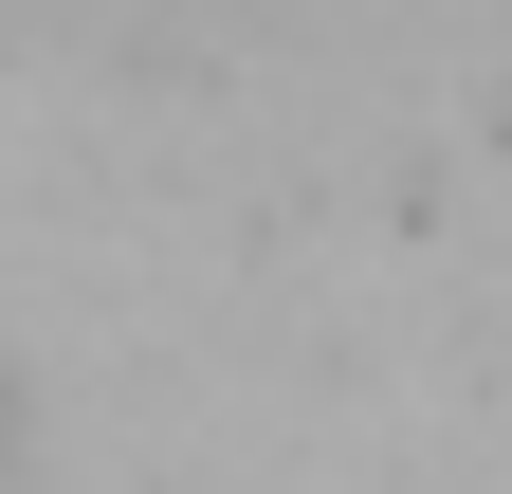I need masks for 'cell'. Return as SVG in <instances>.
I'll return each mask as SVG.
<instances>
[{
	"label": "cell",
	"mask_w": 512,
	"mask_h": 494,
	"mask_svg": "<svg viewBox=\"0 0 512 494\" xmlns=\"http://www.w3.org/2000/svg\"><path fill=\"white\" fill-rule=\"evenodd\" d=\"M19 440H37V385H19V348H0V476H19Z\"/></svg>",
	"instance_id": "cell-1"
}]
</instances>
